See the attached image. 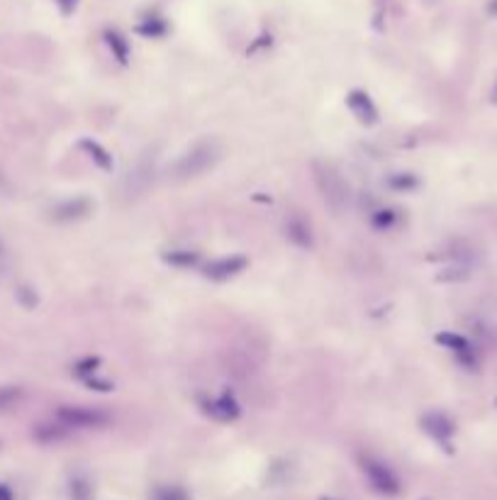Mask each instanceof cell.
Wrapping results in <instances>:
<instances>
[{
  "label": "cell",
  "instance_id": "obj_11",
  "mask_svg": "<svg viewBox=\"0 0 497 500\" xmlns=\"http://www.w3.org/2000/svg\"><path fill=\"white\" fill-rule=\"evenodd\" d=\"M88 201H83V198H76V201H68L64 206H59L54 210V218L56 220H78L83 218V215H88Z\"/></svg>",
  "mask_w": 497,
  "mask_h": 500
},
{
  "label": "cell",
  "instance_id": "obj_5",
  "mask_svg": "<svg viewBox=\"0 0 497 500\" xmlns=\"http://www.w3.org/2000/svg\"><path fill=\"white\" fill-rule=\"evenodd\" d=\"M244 266H247V259L244 257H222L210 261L208 269H205V276L213 278V281H225V278H232L239 271H244Z\"/></svg>",
  "mask_w": 497,
  "mask_h": 500
},
{
  "label": "cell",
  "instance_id": "obj_18",
  "mask_svg": "<svg viewBox=\"0 0 497 500\" xmlns=\"http://www.w3.org/2000/svg\"><path fill=\"white\" fill-rule=\"evenodd\" d=\"M166 261L169 264H173V266H193L198 261V254H193V252H171V254H166Z\"/></svg>",
  "mask_w": 497,
  "mask_h": 500
},
{
  "label": "cell",
  "instance_id": "obj_6",
  "mask_svg": "<svg viewBox=\"0 0 497 500\" xmlns=\"http://www.w3.org/2000/svg\"><path fill=\"white\" fill-rule=\"evenodd\" d=\"M422 427H424L427 435H432L434 440L442 442V445H449L451 435H454V422L442 413H427L424 417H422Z\"/></svg>",
  "mask_w": 497,
  "mask_h": 500
},
{
  "label": "cell",
  "instance_id": "obj_7",
  "mask_svg": "<svg viewBox=\"0 0 497 500\" xmlns=\"http://www.w3.org/2000/svg\"><path fill=\"white\" fill-rule=\"evenodd\" d=\"M437 342L442 346H447L451 349L454 354H459V359L466 363V366H476V356H473V349L471 344H468L466 337H461V334H454V332H442L437 334Z\"/></svg>",
  "mask_w": 497,
  "mask_h": 500
},
{
  "label": "cell",
  "instance_id": "obj_2",
  "mask_svg": "<svg viewBox=\"0 0 497 500\" xmlns=\"http://www.w3.org/2000/svg\"><path fill=\"white\" fill-rule=\"evenodd\" d=\"M220 161V147L217 142H200L193 149H188L178 161L171 166V176L176 181H188L196 176L205 174L208 169H213Z\"/></svg>",
  "mask_w": 497,
  "mask_h": 500
},
{
  "label": "cell",
  "instance_id": "obj_24",
  "mask_svg": "<svg viewBox=\"0 0 497 500\" xmlns=\"http://www.w3.org/2000/svg\"><path fill=\"white\" fill-rule=\"evenodd\" d=\"M0 500H13V491L5 483H0Z\"/></svg>",
  "mask_w": 497,
  "mask_h": 500
},
{
  "label": "cell",
  "instance_id": "obj_15",
  "mask_svg": "<svg viewBox=\"0 0 497 500\" xmlns=\"http://www.w3.org/2000/svg\"><path fill=\"white\" fill-rule=\"evenodd\" d=\"M20 398H22L20 385H0V413L10 410Z\"/></svg>",
  "mask_w": 497,
  "mask_h": 500
},
{
  "label": "cell",
  "instance_id": "obj_10",
  "mask_svg": "<svg viewBox=\"0 0 497 500\" xmlns=\"http://www.w3.org/2000/svg\"><path fill=\"white\" fill-rule=\"evenodd\" d=\"M285 235H288V240L293 244H298V247H312V235H310V227H307L305 220H300V218L288 220V225H285Z\"/></svg>",
  "mask_w": 497,
  "mask_h": 500
},
{
  "label": "cell",
  "instance_id": "obj_26",
  "mask_svg": "<svg viewBox=\"0 0 497 500\" xmlns=\"http://www.w3.org/2000/svg\"><path fill=\"white\" fill-rule=\"evenodd\" d=\"M0 252H3V244H0Z\"/></svg>",
  "mask_w": 497,
  "mask_h": 500
},
{
  "label": "cell",
  "instance_id": "obj_1",
  "mask_svg": "<svg viewBox=\"0 0 497 500\" xmlns=\"http://www.w3.org/2000/svg\"><path fill=\"white\" fill-rule=\"evenodd\" d=\"M315 183H317V191H319V196H322L324 206L334 215L344 213L348 208V203H351V188H348L344 176L339 174V169H334L327 161H317Z\"/></svg>",
  "mask_w": 497,
  "mask_h": 500
},
{
  "label": "cell",
  "instance_id": "obj_21",
  "mask_svg": "<svg viewBox=\"0 0 497 500\" xmlns=\"http://www.w3.org/2000/svg\"><path fill=\"white\" fill-rule=\"evenodd\" d=\"M464 278H468L466 266H456V269H449V274H442V281H464Z\"/></svg>",
  "mask_w": 497,
  "mask_h": 500
},
{
  "label": "cell",
  "instance_id": "obj_23",
  "mask_svg": "<svg viewBox=\"0 0 497 500\" xmlns=\"http://www.w3.org/2000/svg\"><path fill=\"white\" fill-rule=\"evenodd\" d=\"M415 183H417V181H415V179H410V176H405V179H402V176H400V179L392 181V186H397V188H412Z\"/></svg>",
  "mask_w": 497,
  "mask_h": 500
},
{
  "label": "cell",
  "instance_id": "obj_14",
  "mask_svg": "<svg viewBox=\"0 0 497 500\" xmlns=\"http://www.w3.org/2000/svg\"><path fill=\"white\" fill-rule=\"evenodd\" d=\"M105 39H107V44H110L112 54L117 56L119 64H127L129 47H127V42H124V37L119 35V32H105Z\"/></svg>",
  "mask_w": 497,
  "mask_h": 500
},
{
  "label": "cell",
  "instance_id": "obj_9",
  "mask_svg": "<svg viewBox=\"0 0 497 500\" xmlns=\"http://www.w3.org/2000/svg\"><path fill=\"white\" fill-rule=\"evenodd\" d=\"M32 437L42 445H54V442H61L68 437V430L56 420V422H47V425H37L32 432Z\"/></svg>",
  "mask_w": 497,
  "mask_h": 500
},
{
  "label": "cell",
  "instance_id": "obj_8",
  "mask_svg": "<svg viewBox=\"0 0 497 500\" xmlns=\"http://www.w3.org/2000/svg\"><path fill=\"white\" fill-rule=\"evenodd\" d=\"M348 107H351V112L363 124H373L375 120H378V110H375L373 100H370L363 90H353V93L348 95Z\"/></svg>",
  "mask_w": 497,
  "mask_h": 500
},
{
  "label": "cell",
  "instance_id": "obj_12",
  "mask_svg": "<svg viewBox=\"0 0 497 500\" xmlns=\"http://www.w3.org/2000/svg\"><path fill=\"white\" fill-rule=\"evenodd\" d=\"M208 410H210V415H215V417H220V420H232L239 415V405L230 395H222V398H217V400L210 403Z\"/></svg>",
  "mask_w": 497,
  "mask_h": 500
},
{
  "label": "cell",
  "instance_id": "obj_4",
  "mask_svg": "<svg viewBox=\"0 0 497 500\" xmlns=\"http://www.w3.org/2000/svg\"><path fill=\"white\" fill-rule=\"evenodd\" d=\"M361 469L363 476L368 479L370 488L380 496H397L400 493V481L397 476L390 471V466H385L380 459L375 457H361Z\"/></svg>",
  "mask_w": 497,
  "mask_h": 500
},
{
  "label": "cell",
  "instance_id": "obj_17",
  "mask_svg": "<svg viewBox=\"0 0 497 500\" xmlns=\"http://www.w3.org/2000/svg\"><path fill=\"white\" fill-rule=\"evenodd\" d=\"M71 500H93V488L81 476L71 481Z\"/></svg>",
  "mask_w": 497,
  "mask_h": 500
},
{
  "label": "cell",
  "instance_id": "obj_16",
  "mask_svg": "<svg viewBox=\"0 0 497 500\" xmlns=\"http://www.w3.org/2000/svg\"><path fill=\"white\" fill-rule=\"evenodd\" d=\"M151 500H191V496L178 486H161L151 493Z\"/></svg>",
  "mask_w": 497,
  "mask_h": 500
},
{
  "label": "cell",
  "instance_id": "obj_13",
  "mask_svg": "<svg viewBox=\"0 0 497 500\" xmlns=\"http://www.w3.org/2000/svg\"><path fill=\"white\" fill-rule=\"evenodd\" d=\"M81 149L83 151H88V156L93 159L95 164H98L100 169H110L112 166V156L107 154L105 149L98 144V142H90V139H83L81 142Z\"/></svg>",
  "mask_w": 497,
  "mask_h": 500
},
{
  "label": "cell",
  "instance_id": "obj_3",
  "mask_svg": "<svg viewBox=\"0 0 497 500\" xmlns=\"http://www.w3.org/2000/svg\"><path fill=\"white\" fill-rule=\"evenodd\" d=\"M56 420L64 425L66 430H95L107 425V415L98 410V408L88 405H64L56 413Z\"/></svg>",
  "mask_w": 497,
  "mask_h": 500
},
{
  "label": "cell",
  "instance_id": "obj_27",
  "mask_svg": "<svg viewBox=\"0 0 497 500\" xmlns=\"http://www.w3.org/2000/svg\"><path fill=\"white\" fill-rule=\"evenodd\" d=\"M322 500H329V498H322Z\"/></svg>",
  "mask_w": 497,
  "mask_h": 500
},
{
  "label": "cell",
  "instance_id": "obj_25",
  "mask_svg": "<svg viewBox=\"0 0 497 500\" xmlns=\"http://www.w3.org/2000/svg\"><path fill=\"white\" fill-rule=\"evenodd\" d=\"M490 100L497 105V81H495V86H493V93H490Z\"/></svg>",
  "mask_w": 497,
  "mask_h": 500
},
{
  "label": "cell",
  "instance_id": "obj_20",
  "mask_svg": "<svg viewBox=\"0 0 497 500\" xmlns=\"http://www.w3.org/2000/svg\"><path fill=\"white\" fill-rule=\"evenodd\" d=\"M139 32L141 35H164L166 27H164V22L154 20V22H144V25H139Z\"/></svg>",
  "mask_w": 497,
  "mask_h": 500
},
{
  "label": "cell",
  "instance_id": "obj_22",
  "mask_svg": "<svg viewBox=\"0 0 497 500\" xmlns=\"http://www.w3.org/2000/svg\"><path fill=\"white\" fill-rule=\"evenodd\" d=\"M56 3H59L61 13H64V15H71V13H73V10H76L78 0H56Z\"/></svg>",
  "mask_w": 497,
  "mask_h": 500
},
{
  "label": "cell",
  "instance_id": "obj_19",
  "mask_svg": "<svg viewBox=\"0 0 497 500\" xmlns=\"http://www.w3.org/2000/svg\"><path fill=\"white\" fill-rule=\"evenodd\" d=\"M95 366H98V359H85V361H81V363H76V368H73V371H76L78 376L93 378Z\"/></svg>",
  "mask_w": 497,
  "mask_h": 500
}]
</instances>
